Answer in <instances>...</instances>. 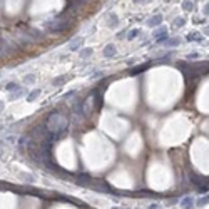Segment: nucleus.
Returning a JSON list of instances; mask_svg holds the SVG:
<instances>
[{"label": "nucleus", "mask_w": 209, "mask_h": 209, "mask_svg": "<svg viewBox=\"0 0 209 209\" xmlns=\"http://www.w3.org/2000/svg\"><path fill=\"white\" fill-rule=\"evenodd\" d=\"M45 125H47L49 132H55V134H59V136L62 137L64 134L67 132L69 120H67V117H64L62 114L52 112V114L47 117V120H45Z\"/></svg>", "instance_id": "f257e3e1"}, {"label": "nucleus", "mask_w": 209, "mask_h": 209, "mask_svg": "<svg viewBox=\"0 0 209 209\" xmlns=\"http://www.w3.org/2000/svg\"><path fill=\"white\" fill-rule=\"evenodd\" d=\"M69 27H70V19H64L62 15L57 17V19H54L47 24V29L54 34H57V32H62V30H67Z\"/></svg>", "instance_id": "f03ea898"}, {"label": "nucleus", "mask_w": 209, "mask_h": 209, "mask_svg": "<svg viewBox=\"0 0 209 209\" xmlns=\"http://www.w3.org/2000/svg\"><path fill=\"white\" fill-rule=\"evenodd\" d=\"M179 206L183 209H194V206H196V199L193 198V196H184L181 201H179Z\"/></svg>", "instance_id": "7ed1b4c3"}, {"label": "nucleus", "mask_w": 209, "mask_h": 209, "mask_svg": "<svg viewBox=\"0 0 209 209\" xmlns=\"http://www.w3.org/2000/svg\"><path fill=\"white\" fill-rule=\"evenodd\" d=\"M82 44H84V37H77V39H72V40L69 42V50L75 52V50H79V49L82 47Z\"/></svg>", "instance_id": "20e7f679"}, {"label": "nucleus", "mask_w": 209, "mask_h": 209, "mask_svg": "<svg viewBox=\"0 0 209 209\" xmlns=\"http://www.w3.org/2000/svg\"><path fill=\"white\" fill-rule=\"evenodd\" d=\"M104 57H107V59H110V57H114L115 55V45L114 44H109V45H105V49H104Z\"/></svg>", "instance_id": "39448f33"}, {"label": "nucleus", "mask_w": 209, "mask_h": 209, "mask_svg": "<svg viewBox=\"0 0 209 209\" xmlns=\"http://www.w3.org/2000/svg\"><path fill=\"white\" fill-rule=\"evenodd\" d=\"M19 179H20L22 183H27V184H30V183H34V181H35V178H34L32 174H27V172L19 174Z\"/></svg>", "instance_id": "423d86ee"}, {"label": "nucleus", "mask_w": 209, "mask_h": 209, "mask_svg": "<svg viewBox=\"0 0 209 209\" xmlns=\"http://www.w3.org/2000/svg\"><path fill=\"white\" fill-rule=\"evenodd\" d=\"M161 22H162V15H156V17H151V19L147 20V25L156 27V25H161Z\"/></svg>", "instance_id": "0eeeda50"}, {"label": "nucleus", "mask_w": 209, "mask_h": 209, "mask_svg": "<svg viewBox=\"0 0 209 209\" xmlns=\"http://www.w3.org/2000/svg\"><path fill=\"white\" fill-rule=\"evenodd\" d=\"M85 2H87V0H74L70 5H67V9H69V10H77L79 7H82Z\"/></svg>", "instance_id": "6e6552de"}, {"label": "nucleus", "mask_w": 209, "mask_h": 209, "mask_svg": "<svg viewBox=\"0 0 209 209\" xmlns=\"http://www.w3.org/2000/svg\"><path fill=\"white\" fill-rule=\"evenodd\" d=\"M206 204H209V196H204V198L196 199V208H203V206H206Z\"/></svg>", "instance_id": "1a4fd4ad"}, {"label": "nucleus", "mask_w": 209, "mask_h": 209, "mask_svg": "<svg viewBox=\"0 0 209 209\" xmlns=\"http://www.w3.org/2000/svg\"><path fill=\"white\" fill-rule=\"evenodd\" d=\"M179 44H181V39H167V42H166V45L167 47H178Z\"/></svg>", "instance_id": "9d476101"}, {"label": "nucleus", "mask_w": 209, "mask_h": 209, "mask_svg": "<svg viewBox=\"0 0 209 209\" xmlns=\"http://www.w3.org/2000/svg\"><path fill=\"white\" fill-rule=\"evenodd\" d=\"M39 95H40V89H35V90H32L30 94L27 95V100H29V102H32V100H35L37 97H39Z\"/></svg>", "instance_id": "9b49d317"}, {"label": "nucleus", "mask_w": 209, "mask_h": 209, "mask_svg": "<svg viewBox=\"0 0 209 209\" xmlns=\"http://www.w3.org/2000/svg\"><path fill=\"white\" fill-rule=\"evenodd\" d=\"M188 40L189 42H193V40H203V37H201V34H198V32H193V34H189L188 35Z\"/></svg>", "instance_id": "f8f14e48"}, {"label": "nucleus", "mask_w": 209, "mask_h": 209, "mask_svg": "<svg viewBox=\"0 0 209 209\" xmlns=\"http://www.w3.org/2000/svg\"><path fill=\"white\" fill-rule=\"evenodd\" d=\"M139 34H141V30H139V29H132V30H129V34H127V39H129V40H134Z\"/></svg>", "instance_id": "ddd939ff"}, {"label": "nucleus", "mask_w": 209, "mask_h": 209, "mask_svg": "<svg viewBox=\"0 0 209 209\" xmlns=\"http://www.w3.org/2000/svg\"><path fill=\"white\" fill-rule=\"evenodd\" d=\"M164 35H166V27H159L157 30H154V39H159Z\"/></svg>", "instance_id": "4468645a"}, {"label": "nucleus", "mask_w": 209, "mask_h": 209, "mask_svg": "<svg viewBox=\"0 0 209 209\" xmlns=\"http://www.w3.org/2000/svg\"><path fill=\"white\" fill-rule=\"evenodd\" d=\"M5 89L9 90V92H17V90L20 89V87H19L15 82H10V84H7V85H5Z\"/></svg>", "instance_id": "2eb2a0df"}, {"label": "nucleus", "mask_w": 209, "mask_h": 209, "mask_svg": "<svg viewBox=\"0 0 209 209\" xmlns=\"http://www.w3.org/2000/svg\"><path fill=\"white\" fill-rule=\"evenodd\" d=\"M69 80V77H57V79H54L52 84L54 85H60V84H65Z\"/></svg>", "instance_id": "dca6fc26"}, {"label": "nucleus", "mask_w": 209, "mask_h": 209, "mask_svg": "<svg viewBox=\"0 0 209 209\" xmlns=\"http://www.w3.org/2000/svg\"><path fill=\"white\" fill-rule=\"evenodd\" d=\"M24 94H25V90H24V89H19L17 92H14V94L10 95V100H14V99H19V97H22Z\"/></svg>", "instance_id": "f3484780"}, {"label": "nucleus", "mask_w": 209, "mask_h": 209, "mask_svg": "<svg viewBox=\"0 0 209 209\" xmlns=\"http://www.w3.org/2000/svg\"><path fill=\"white\" fill-rule=\"evenodd\" d=\"M90 54H92V49H84V50H80V52H79V55H80L82 59H85V57H89Z\"/></svg>", "instance_id": "a211bd4d"}, {"label": "nucleus", "mask_w": 209, "mask_h": 209, "mask_svg": "<svg viewBox=\"0 0 209 209\" xmlns=\"http://www.w3.org/2000/svg\"><path fill=\"white\" fill-rule=\"evenodd\" d=\"M35 82V75L34 74H29L25 79H24V84H34Z\"/></svg>", "instance_id": "6ab92c4d"}, {"label": "nucleus", "mask_w": 209, "mask_h": 209, "mask_svg": "<svg viewBox=\"0 0 209 209\" xmlns=\"http://www.w3.org/2000/svg\"><path fill=\"white\" fill-rule=\"evenodd\" d=\"M117 22H119V19H117V15H110V22H109V27H115L117 25Z\"/></svg>", "instance_id": "aec40b11"}, {"label": "nucleus", "mask_w": 209, "mask_h": 209, "mask_svg": "<svg viewBox=\"0 0 209 209\" xmlns=\"http://www.w3.org/2000/svg\"><path fill=\"white\" fill-rule=\"evenodd\" d=\"M146 69H147V65H139V67H136L134 70H131V74H132V75H136V74L142 72V70H146Z\"/></svg>", "instance_id": "412c9836"}, {"label": "nucleus", "mask_w": 209, "mask_h": 209, "mask_svg": "<svg viewBox=\"0 0 209 209\" xmlns=\"http://www.w3.org/2000/svg\"><path fill=\"white\" fill-rule=\"evenodd\" d=\"M183 7L186 9V10H193V4H191L189 0H184V2H183Z\"/></svg>", "instance_id": "4be33fe9"}, {"label": "nucleus", "mask_w": 209, "mask_h": 209, "mask_svg": "<svg viewBox=\"0 0 209 209\" xmlns=\"http://www.w3.org/2000/svg\"><path fill=\"white\" fill-rule=\"evenodd\" d=\"M184 24H186V20H184V19H181V17H179V19H176V27H184Z\"/></svg>", "instance_id": "5701e85b"}, {"label": "nucleus", "mask_w": 209, "mask_h": 209, "mask_svg": "<svg viewBox=\"0 0 209 209\" xmlns=\"http://www.w3.org/2000/svg\"><path fill=\"white\" fill-rule=\"evenodd\" d=\"M149 209H162V204H159V203H152V204H149Z\"/></svg>", "instance_id": "b1692460"}, {"label": "nucleus", "mask_w": 209, "mask_h": 209, "mask_svg": "<svg viewBox=\"0 0 209 209\" xmlns=\"http://www.w3.org/2000/svg\"><path fill=\"white\" fill-rule=\"evenodd\" d=\"M188 59H199V54H189Z\"/></svg>", "instance_id": "393cba45"}, {"label": "nucleus", "mask_w": 209, "mask_h": 209, "mask_svg": "<svg viewBox=\"0 0 209 209\" xmlns=\"http://www.w3.org/2000/svg\"><path fill=\"white\" fill-rule=\"evenodd\" d=\"M147 2H151V0H136V4H147Z\"/></svg>", "instance_id": "a878e982"}, {"label": "nucleus", "mask_w": 209, "mask_h": 209, "mask_svg": "<svg viewBox=\"0 0 209 209\" xmlns=\"http://www.w3.org/2000/svg\"><path fill=\"white\" fill-rule=\"evenodd\" d=\"M204 14H206V15H209V4L206 5V9H204Z\"/></svg>", "instance_id": "bb28decb"}, {"label": "nucleus", "mask_w": 209, "mask_h": 209, "mask_svg": "<svg viewBox=\"0 0 209 209\" xmlns=\"http://www.w3.org/2000/svg\"><path fill=\"white\" fill-rule=\"evenodd\" d=\"M4 110V102H0V112Z\"/></svg>", "instance_id": "cd10ccee"}, {"label": "nucleus", "mask_w": 209, "mask_h": 209, "mask_svg": "<svg viewBox=\"0 0 209 209\" xmlns=\"http://www.w3.org/2000/svg\"><path fill=\"white\" fill-rule=\"evenodd\" d=\"M110 209H125V208H117V206H114V208H110Z\"/></svg>", "instance_id": "c85d7f7f"}]
</instances>
